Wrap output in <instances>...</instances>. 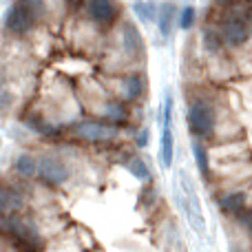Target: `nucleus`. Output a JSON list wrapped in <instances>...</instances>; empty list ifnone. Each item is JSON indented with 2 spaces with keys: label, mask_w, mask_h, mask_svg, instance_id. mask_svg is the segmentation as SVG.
I'll return each mask as SVG.
<instances>
[{
  "label": "nucleus",
  "mask_w": 252,
  "mask_h": 252,
  "mask_svg": "<svg viewBox=\"0 0 252 252\" xmlns=\"http://www.w3.org/2000/svg\"><path fill=\"white\" fill-rule=\"evenodd\" d=\"M144 93V80L139 75H128L124 78V97L126 100H137Z\"/></svg>",
  "instance_id": "nucleus-13"
},
{
  "label": "nucleus",
  "mask_w": 252,
  "mask_h": 252,
  "mask_svg": "<svg viewBox=\"0 0 252 252\" xmlns=\"http://www.w3.org/2000/svg\"><path fill=\"white\" fill-rule=\"evenodd\" d=\"M87 9L89 16L97 25H111L115 20V16H118V4L113 0H89Z\"/></svg>",
  "instance_id": "nucleus-9"
},
{
  "label": "nucleus",
  "mask_w": 252,
  "mask_h": 252,
  "mask_svg": "<svg viewBox=\"0 0 252 252\" xmlns=\"http://www.w3.org/2000/svg\"><path fill=\"white\" fill-rule=\"evenodd\" d=\"M133 11L139 16V20L144 22H153L157 18V7L153 2H144V0H137L133 4Z\"/></svg>",
  "instance_id": "nucleus-17"
},
{
  "label": "nucleus",
  "mask_w": 252,
  "mask_h": 252,
  "mask_svg": "<svg viewBox=\"0 0 252 252\" xmlns=\"http://www.w3.org/2000/svg\"><path fill=\"white\" fill-rule=\"evenodd\" d=\"M219 42H221V35L217 38V35H215L213 31H208V33H206V47H208L210 51H215V49L219 47Z\"/></svg>",
  "instance_id": "nucleus-21"
},
{
  "label": "nucleus",
  "mask_w": 252,
  "mask_h": 252,
  "mask_svg": "<svg viewBox=\"0 0 252 252\" xmlns=\"http://www.w3.org/2000/svg\"><path fill=\"white\" fill-rule=\"evenodd\" d=\"M188 126L195 135L199 137H213L215 135V126H217V115L215 109L208 104L206 100H195L188 106Z\"/></svg>",
  "instance_id": "nucleus-2"
},
{
  "label": "nucleus",
  "mask_w": 252,
  "mask_h": 252,
  "mask_svg": "<svg viewBox=\"0 0 252 252\" xmlns=\"http://www.w3.org/2000/svg\"><path fill=\"white\" fill-rule=\"evenodd\" d=\"M175 157V139H173V95H166L164 100V128H161V148H159V159L164 168L173 166Z\"/></svg>",
  "instance_id": "nucleus-4"
},
{
  "label": "nucleus",
  "mask_w": 252,
  "mask_h": 252,
  "mask_svg": "<svg viewBox=\"0 0 252 252\" xmlns=\"http://www.w3.org/2000/svg\"><path fill=\"white\" fill-rule=\"evenodd\" d=\"M73 133H75V137L84 139V142H91V144L111 142V139L118 137V128L115 126L102 124V122H82L75 126Z\"/></svg>",
  "instance_id": "nucleus-6"
},
{
  "label": "nucleus",
  "mask_w": 252,
  "mask_h": 252,
  "mask_svg": "<svg viewBox=\"0 0 252 252\" xmlns=\"http://www.w3.org/2000/svg\"><path fill=\"white\" fill-rule=\"evenodd\" d=\"M179 186H182V195L177 197L179 206H182L184 215H186L188 223L192 226V230L197 235H204L206 232V223H204V213H201V204H199V197H197L195 188L190 184V177L186 173H179Z\"/></svg>",
  "instance_id": "nucleus-1"
},
{
  "label": "nucleus",
  "mask_w": 252,
  "mask_h": 252,
  "mask_svg": "<svg viewBox=\"0 0 252 252\" xmlns=\"http://www.w3.org/2000/svg\"><path fill=\"white\" fill-rule=\"evenodd\" d=\"M195 18H197V11H195V7H184L182 9V16H179V27H182L184 31L186 29H190L192 25H195Z\"/></svg>",
  "instance_id": "nucleus-20"
},
{
  "label": "nucleus",
  "mask_w": 252,
  "mask_h": 252,
  "mask_svg": "<svg viewBox=\"0 0 252 252\" xmlns=\"http://www.w3.org/2000/svg\"><path fill=\"white\" fill-rule=\"evenodd\" d=\"M122 42H124V49L128 56H139L144 49V42H142V35H139V31L135 29L130 22H126L124 25V31H122Z\"/></svg>",
  "instance_id": "nucleus-10"
},
{
  "label": "nucleus",
  "mask_w": 252,
  "mask_h": 252,
  "mask_svg": "<svg viewBox=\"0 0 252 252\" xmlns=\"http://www.w3.org/2000/svg\"><path fill=\"white\" fill-rule=\"evenodd\" d=\"M2 226L11 237L25 241V248H33V246H29V241H35L38 235H35L31 223H27L25 219H20V217H7V219H2Z\"/></svg>",
  "instance_id": "nucleus-8"
},
{
  "label": "nucleus",
  "mask_w": 252,
  "mask_h": 252,
  "mask_svg": "<svg viewBox=\"0 0 252 252\" xmlns=\"http://www.w3.org/2000/svg\"><path fill=\"white\" fill-rule=\"evenodd\" d=\"M25 4V9L29 11V16L33 18V22H38L44 13V0H20Z\"/></svg>",
  "instance_id": "nucleus-19"
},
{
  "label": "nucleus",
  "mask_w": 252,
  "mask_h": 252,
  "mask_svg": "<svg viewBox=\"0 0 252 252\" xmlns=\"http://www.w3.org/2000/svg\"><path fill=\"white\" fill-rule=\"evenodd\" d=\"M33 25L35 22H33V18L29 16V11L25 9V4H22L20 0H16V4H13L11 11L7 13V18H4L7 31L13 35H25Z\"/></svg>",
  "instance_id": "nucleus-7"
},
{
  "label": "nucleus",
  "mask_w": 252,
  "mask_h": 252,
  "mask_svg": "<svg viewBox=\"0 0 252 252\" xmlns=\"http://www.w3.org/2000/svg\"><path fill=\"white\" fill-rule=\"evenodd\" d=\"M173 18H175V7L173 4H161L159 9H157V27H159V33L164 35V38H168L170 31H173Z\"/></svg>",
  "instance_id": "nucleus-11"
},
{
  "label": "nucleus",
  "mask_w": 252,
  "mask_h": 252,
  "mask_svg": "<svg viewBox=\"0 0 252 252\" xmlns=\"http://www.w3.org/2000/svg\"><path fill=\"white\" fill-rule=\"evenodd\" d=\"M7 210V188L0 184V213H4Z\"/></svg>",
  "instance_id": "nucleus-22"
},
{
  "label": "nucleus",
  "mask_w": 252,
  "mask_h": 252,
  "mask_svg": "<svg viewBox=\"0 0 252 252\" xmlns=\"http://www.w3.org/2000/svg\"><path fill=\"white\" fill-rule=\"evenodd\" d=\"M69 7H80V0H69Z\"/></svg>",
  "instance_id": "nucleus-24"
},
{
  "label": "nucleus",
  "mask_w": 252,
  "mask_h": 252,
  "mask_svg": "<svg viewBox=\"0 0 252 252\" xmlns=\"http://www.w3.org/2000/svg\"><path fill=\"white\" fill-rule=\"evenodd\" d=\"M221 40L228 47H241L244 42H248L252 35V20L248 16H232L223 22L221 27Z\"/></svg>",
  "instance_id": "nucleus-3"
},
{
  "label": "nucleus",
  "mask_w": 252,
  "mask_h": 252,
  "mask_svg": "<svg viewBox=\"0 0 252 252\" xmlns=\"http://www.w3.org/2000/svg\"><path fill=\"white\" fill-rule=\"evenodd\" d=\"M146 142H148V130H142V135H139L137 144H139V146H146Z\"/></svg>",
  "instance_id": "nucleus-23"
},
{
  "label": "nucleus",
  "mask_w": 252,
  "mask_h": 252,
  "mask_svg": "<svg viewBox=\"0 0 252 252\" xmlns=\"http://www.w3.org/2000/svg\"><path fill=\"white\" fill-rule=\"evenodd\" d=\"M217 2H221V4H232V2H237V0H217Z\"/></svg>",
  "instance_id": "nucleus-25"
},
{
  "label": "nucleus",
  "mask_w": 252,
  "mask_h": 252,
  "mask_svg": "<svg viewBox=\"0 0 252 252\" xmlns=\"http://www.w3.org/2000/svg\"><path fill=\"white\" fill-rule=\"evenodd\" d=\"M35 175H38L44 184H49V186H58V184L69 179V168H66V164L62 159H58V157H42V159L38 161Z\"/></svg>",
  "instance_id": "nucleus-5"
},
{
  "label": "nucleus",
  "mask_w": 252,
  "mask_h": 252,
  "mask_svg": "<svg viewBox=\"0 0 252 252\" xmlns=\"http://www.w3.org/2000/svg\"><path fill=\"white\" fill-rule=\"evenodd\" d=\"M244 204H246L244 192H230V195L221 197L219 208H221L223 213H237V215H239L241 210H244Z\"/></svg>",
  "instance_id": "nucleus-12"
},
{
  "label": "nucleus",
  "mask_w": 252,
  "mask_h": 252,
  "mask_svg": "<svg viewBox=\"0 0 252 252\" xmlns=\"http://www.w3.org/2000/svg\"><path fill=\"white\" fill-rule=\"evenodd\" d=\"M104 118L111 120V122H115V124H122L128 120V111H126V106L122 102H109L104 109Z\"/></svg>",
  "instance_id": "nucleus-14"
},
{
  "label": "nucleus",
  "mask_w": 252,
  "mask_h": 252,
  "mask_svg": "<svg viewBox=\"0 0 252 252\" xmlns=\"http://www.w3.org/2000/svg\"><path fill=\"white\" fill-rule=\"evenodd\" d=\"M16 170H18V175L20 177H33L35 175V170H38V161L33 159L31 155H20L16 159Z\"/></svg>",
  "instance_id": "nucleus-15"
},
{
  "label": "nucleus",
  "mask_w": 252,
  "mask_h": 252,
  "mask_svg": "<svg viewBox=\"0 0 252 252\" xmlns=\"http://www.w3.org/2000/svg\"><path fill=\"white\" fill-rule=\"evenodd\" d=\"M192 155H195V161H197V168H199V173L204 175V177H208V173H210V166H208V153H206V148L201 146L199 142L192 144Z\"/></svg>",
  "instance_id": "nucleus-18"
},
{
  "label": "nucleus",
  "mask_w": 252,
  "mask_h": 252,
  "mask_svg": "<svg viewBox=\"0 0 252 252\" xmlns=\"http://www.w3.org/2000/svg\"><path fill=\"white\" fill-rule=\"evenodd\" d=\"M126 168H128V173L133 175V177L142 179V182H146V179H151V170H148L146 161L139 159V157H133V159H128V164H126Z\"/></svg>",
  "instance_id": "nucleus-16"
}]
</instances>
